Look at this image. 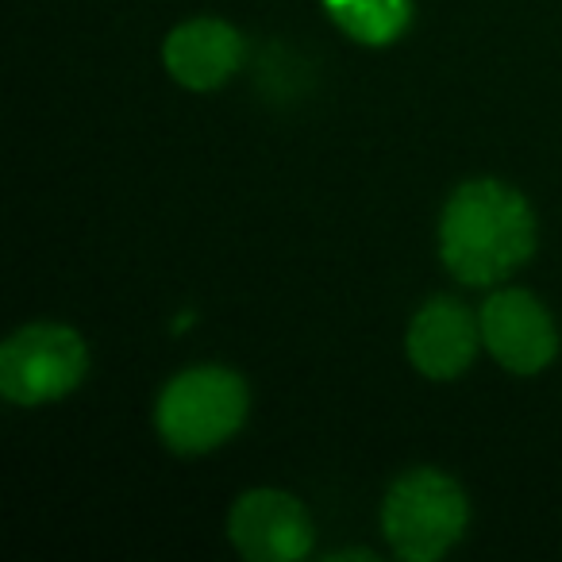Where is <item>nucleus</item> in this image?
<instances>
[{
	"instance_id": "nucleus-4",
	"label": "nucleus",
	"mask_w": 562,
	"mask_h": 562,
	"mask_svg": "<svg viewBox=\"0 0 562 562\" xmlns=\"http://www.w3.org/2000/svg\"><path fill=\"white\" fill-rule=\"evenodd\" d=\"M86 374L89 347L66 324H27L0 347V393L20 408L70 397Z\"/></svg>"
},
{
	"instance_id": "nucleus-5",
	"label": "nucleus",
	"mask_w": 562,
	"mask_h": 562,
	"mask_svg": "<svg viewBox=\"0 0 562 562\" xmlns=\"http://www.w3.org/2000/svg\"><path fill=\"white\" fill-rule=\"evenodd\" d=\"M482 347L508 370L531 378L559 355V328L547 305L528 290H497L482 305Z\"/></svg>"
},
{
	"instance_id": "nucleus-9",
	"label": "nucleus",
	"mask_w": 562,
	"mask_h": 562,
	"mask_svg": "<svg viewBox=\"0 0 562 562\" xmlns=\"http://www.w3.org/2000/svg\"><path fill=\"white\" fill-rule=\"evenodd\" d=\"M324 9L362 47H390L413 24V0H324Z\"/></svg>"
},
{
	"instance_id": "nucleus-7",
	"label": "nucleus",
	"mask_w": 562,
	"mask_h": 562,
	"mask_svg": "<svg viewBox=\"0 0 562 562\" xmlns=\"http://www.w3.org/2000/svg\"><path fill=\"white\" fill-rule=\"evenodd\" d=\"M482 347V321L454 297H431L408 324V362L431 382H454L470 370Z\"/></svg>"
},
{
	"instance_id": "nucleus-8",
	"label": "nucleus",
	"mask_w": 562,
	"mask_h": 562,
	"mask_svg": "<svg viewBox=\"0 0 562 562\" xmlns=\"http://www.w3.org/2000/svg\"><path fill=\"white\" fill-rule=\"evenodd\" d=\"M243 35L232 24L212 16H196L178 24L166 35L162 63L178 86L193 89V93H209L235 78L243 66Z\"/></svg>"
},
{
	"instance_id": "nucleus-2",
	"label": "nucleus",
	"mask_w": 562,
	"mask_h": 562,
	"mask_svg": "<svg viewBox=\"0 0 562 562\" xmlns=\"http://www.w3.org/2000/svg\"><path fill=\"white\" fill-rule=\"evenodd\" d=\"M250 393L235 370L193 367L166 382L155 405V428L173 454H209L247 424Z\"/></svg>"
},
{
	"instance_id": "nucleus-1",
	"label": "nucleus",
	"mask_w": 562,
	"mask_h": 562,
	"mask_svg": "<svg viewBox=\"0 0 562 562\" xmlns=\"http://www.w3.org/2000/svg\"><path fill=\"white\" fill-rule=\"evenodd\" d=\"M536 212L520 189L477 178L459 186L439 216V258L462 285H501L536 255Z\"/></svg>"
},
{
	"instance_id": "nucleus-6",
	"label": "nucleus",
	"mask_w": 562,
	"mask_h": 562,
	"mask_svg": "<svg viewBox=\"0 0 562 562\" xmlns=\"http://www.w3.org/2000/svg\"><path fill=\"white\" fill-rule=\"evenodd\" d=\"M227 536L250 562H297L313 547V516L285 490H250L232 505Z\"/></svg>"
},
{
	"instance_id": "nucleus-3",
	"label": "nucleus",
	"mask_w": 562,
	"mask_h": 562,
	"mask_svg": "<svg viewBox=\"0 0 562 562\" xmlns=\"http://www.w3.org/2000/svg\"><path fill=\"white\" fill-rule=\"evenodd\" d=\"M467 524L470 501L443 470H408L382 501V531L405 562H439L462 539Z\"/></svg>"
}]
</instances>
